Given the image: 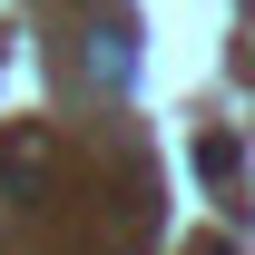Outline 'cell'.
Here are the masks:
<instances>
[{"label": "cell", "instance_id": "obj_1", "mask_svg": "<svg viewBox=\"0 0 255 255\" xmlns=\"http://www.w3.org/2000/svg\"><path fill=\"white\" fill-rule=\"evenodd\" d=\"M0 177H49V137H30V147H0Z\"/></svg>", "mask_w": 255, "mask_h": 255}, {"label": "cell", "instance_id": "obj_2", "mask_svg": "<svg viewBox=\"0 0 255 255\" xmlns=\"http://www.w3.org/2000/svg\"><path fill=\"white\" fill-rule=\"evenodd\" d=\"M206 255H226V246H206Z\"/></svg>", "mask_w": 255, "mask_h": 255}]
</instances>
